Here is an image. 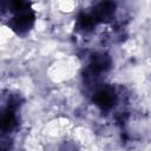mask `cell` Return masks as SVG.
I'll return each mask as SVG.
<instances>
[{
    "label": "cell",
    "mask_w": 151,
    "mask_h": 151,
    "mask_svg": "<svg viewBox=\"0 0 151 151\" xmlns=\"http://www.w3.org/2000/svg\"><path fill=\"white\" fill-rule=\"evenodd\" d=\"M65 151H66V150H65Z\"/></svg>",
    "instance_id": "cell-6"
},
{
    "label": "cell",
    "mask_w": 151,
    "mask_h": 151,
    "mask_svg": "<svg viewBox=\"0 0 151 151\" xmlns=\"http://www.w3.org/2000/svg\"><path fill=\"white\" fill-rule=\"evenodd\" d=\"M93 103L96 106H98L103 112H107L113 109V106L118 101V94L116 93V90L111 85H101L97 87V90L93 93L92 97Z\"/></svg>",
    "instance_id": "cell-4"
},
{
    "label": "cell",
    "mask_w": 151,
    "mask_h": 151,
    "mask_svg": "<svg viewBox=\"0 0 151 151\" xmlns=\"http://www.w3.org/2000/svg\"><path fill=\"white\" fill-rule=\"evenodd\" d=\"M8 14L6 25L18 35L25 37L33 28L35 22V12L29 2L25 1H4L2 15Z\"/></svg>",
    "instance_id": "cell-1"
},
{
    "label": "cell",
    "mask_w": 151,
    "mask_h": 151,
    "mask_svg": "<svg viewBox=\"0 0 151 151\" xmlns=\"http://www.w3.org/2000/svg\"><path fill=\"white\" fill-rule=\"evenodd\" d=\"M86 13L94 27L98 24H107V22H111L114 18L116 4L111 1H101L94 5L91 12H86Z\"/></svg>",
    "instance_id": "cell-5"
},
{
    "label": "cell",
    "mask_w": 151,
    "mask_h": 151,
    "mask_svg": "<svg viewBox=\"0 0 151 151\" xmlns=\"http://www.w3.org/2000/svg\"><path fill=\"white\" fill-rule=\"evenodd\" d=\"M112 61L109 54L104 52H97L91 55V59L88 61V65L85 70V79L86 81L93 80L99 78L103 73H106L111 68Z\"/></svg>",
    "instance_id": "cell-3"
},
{
    "label": "cell",
    "mask_w": 151,
    "mask_h": 151,
    "mask_svg": "<svg viewBox=\"0 0 151 151\" xmlns=\"http://www.w3.org/2000/svg\"><path fill=\"white\" fill-rule=\"evenodd\" d=\"M22 99L19 94H11L8 96L7 104L2 109L1 113V132L2 137L14 132L19 126V118H18V110Z\"/></svg>",
    "instance_id": "cell-2"
}]
</instances>
